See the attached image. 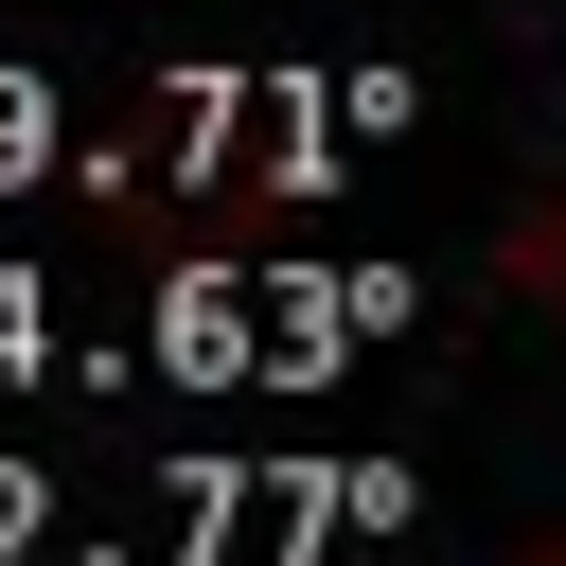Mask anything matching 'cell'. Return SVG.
Wrapping results in <instances>:
<instances>
[{"label": "cell", "mask_w": 566, "mask_h": 566, "mask_svg": "<svg viewBox=\"0 0 566 566\" xmlns=\"http://www.w3.org/2000/svg\"><path fill=\"white\" fill-rule=\"evenodd\" d=\"M495 265H513V301H531V318L566 336V177H548V195L513 212V248H495Z\"/></svg>", "instance_id": "1"}, {"label": "cell", "mask_w": 566, "mask_h": 566, "mask_svg": "<svg viewBox=\"0 0 566 566\" xmlns=\"http://www.w3.org/2000/svg\"><path fill=\"white\" fill-rule=\"evenodd\" d=\"M531 566H566V548H531Z\"/></svg>", "instance_id": "2"}]
</instances>
